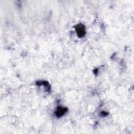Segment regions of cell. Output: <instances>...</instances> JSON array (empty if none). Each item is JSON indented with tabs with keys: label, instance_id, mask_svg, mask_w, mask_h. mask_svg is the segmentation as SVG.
Returning a JSON list of instances; mask_svg holds the SVG:
<instances>
[{
	"label": "cell",
	"instance_id": "cell-2",
	"mask_svg": "<svg viewBox=\"0 0 134 134\" xmlns=\"http://www.w3.org/2000/svg\"><path fill=\"white\" fill-rule=\"evenodd\" d=\"M66 111H67L66 108H64V107H59L57 108L55 114L57 117H59L63 116L64 114H65Z\"/></svg>",
	"mask_w": 134,
	"mask_h": 134
},
{
	"label": "cell",
	"instance_id": "cell-1",
	"mask_svg": "<svg viewBox=\"0 0 134 134\" xmlns=\"http://www.w3.org/2000/svg\"><path fill=\"white\" fill-rule=\"evenodd\" d=\"M75 30L79 37H83L85 35V26L82 24H79L75 26Z\"/></svg>",
	"mask_w": 134,
	"mask_h": 134
}]
</instances>
